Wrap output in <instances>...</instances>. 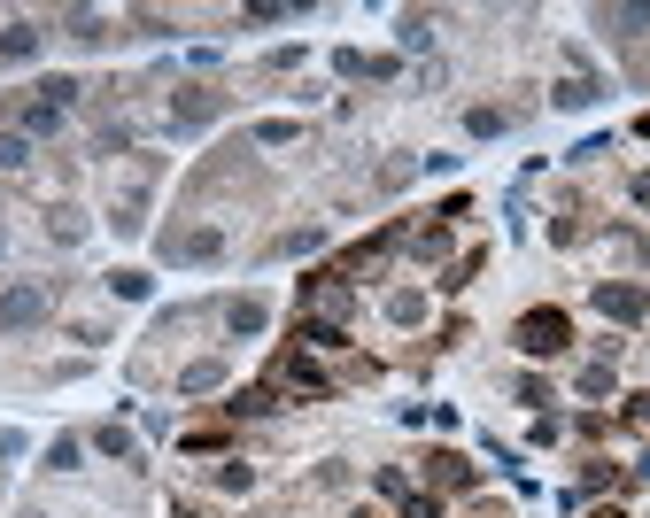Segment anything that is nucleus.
I'll list each match as a JSON object with an SVG mask.
<instances>
[{"label":"nucleus","mask_w":650,"mask_h":518,"mask_svg":"<svg viewBox=\"0 0 650 518\" xmlns=\"http://www.w3.org/2000/svg\"><path fill=\"white\" fill-rule=\"evenodd\" d=\"M47 317V287L39 279H16V287H0V333H31Z\"/></svg>","instance_id":"obj_1"},{"label":"nucleus","mask_w":650,"mask_h":518,"mask_svg":"<svg viewBox=\"0 0 650 518\" xmlns=\"http://www.w3.org/2000/svg\"><path fill=\"white\" fill-rule=\"evenodd\" d=\"M565 341H573L565 310H527V317H519V348H527V356H558Z\"/></svg>","instance_id":"obj_2"},{"label":"nucleus","mask_w":650,"mask_h":518,"mask_svg":"<svg viewBox=\"0 0 650 518\" xmlns=\"http://www.w3.org/2000/svg\"><path fill=\"white\" fill-rule=\"evenodd\" d=\"M163 256H171V263H217V256H225V232H217V225H186V232L163 240Z\"/></svg>","instance_id":"obj_3"},{"label":"nucleus","mask_w":650,"mask_h":518,"mask_svg":"<svg viewBox=\"0 0 650 518\" xmlns=\"http://www.w3.org/2000/svg\"><path fill=\"white\" fill-rule=\"evenodd\" d=\"M596 310L612 317V325H635V317L650 310V294H643V287H627V279H604V287H596Z\"/></svg>","instance_id":"obj_4"},{"label":"nucleus","mask_w":650,"mask_h":518,"mask_svg":"<svg viewBox=\"0 0 650 518\" xmlns=\"http://www.w3.org/2000/svg\"><path fill=\"white\" fill-rule=\"evenodd\" d=\"M271 379H279V387H295V395H325V372L310 364V356H279V372H271Z\"/></svg>","instance_id":"obj_5"},{"label":"nucleus","mask_w":650,"mask_h":518,"mask_svg":"<svg viewBox=\"0 0 650 518\" xmlns=\"http://www.w3.org/2000/svg\"><path fill=\"white\" fill-rule=\"evenodd\" d=\"M39 39H47V31H39V24H24V16H16V24L0 31V62H31V55H39Z\"/></svg>","instance_id":"obj_6"},{"label":"nucleus","mask_w":650,"mask_h":518,"mask_svg":"<svg viewBox=\"0 0 650 518\" xmlns=\"http://www.w3.org/2000/svg\"><path fill=\"white\" fill-rule=\"evenodd\" d=\"M596 31H612V39H643L650 8H596Z\"/></svg>","instance_id":"obj_7"},{"label":"nucleus","mask_w":650,"mask_h":518,"mask_svg":"<svg viewBox=\"0 0 650 518\" xmlns=\"http://www.w3.org/2000/svg\"><path fill=\"white\" fill-rule=\"evenodd\" d=\"M209 116H217V93H209V86H186L171 101V124H209Z\"/></svg>","instance_id":"obj_8"},{"label":"nucleus","mask_w":650,"mask_h":518,"mask_svg":"<svg viewBox=\"0 0 650 518\" xmlns=\"http://www.w3.org/2000/svg\"><path fill=\"white\" fill-rule=\"evenodd\" d=\"M178 387H186V395H209V387H225V364H217V356H202V364H186V372H178Z\"/></svg>","instance_id":"obj_9"},{"label":"nucleus","mask_w":650,"mask_h":518,"mask_svg":"<svg viewBox=\"0 0 650 518\" xmlns=\"http://www.w3.org/2000/svg\"><path fill=\"white\" fill-rule=\"evenodd\" d=\"M264 302H256V294H240V302H233V310H225V325H233V333H264Z\"/></svg>","instance_id":"obj_10"},{"label":"nucleus","mask_w":650,"mask_h":518,"mask_svg":"<svg viewBox=\"0 0 650 518\" xmlns=\"http://www.w3.org/2000/svg\"><path fill=\"white\" fill-rule=\"evenodd\" d=\"M596 93H604V86H596V78H581V70H573V78H565V86L550 93V101H558V109H589Z\"/></svg>","instance_id":"obj_11"},{"label":"nucleus","mask_w":650,"mask_h":518,"mask_svg":"<svg viewBox=\"0 0 650 518\" xmlns=\"http://www.w3.org/2000/svg\"><path fill=\"white\" fill-rule=\"evenodd\" d=\"M387 317H395V325H418V317H426V294H387Z\"/></svg>","instance_id":"obj_12"},{"label":"nucleus","mask_w":650,"mask_h":518,"mask_svg":"<svg viewBox=\"0 0 650 518\" xmlns=\"http://www.w3.org/2000/svg\"><path fill=\"white\" fill-rule=\"evenodd\" d=\"M426 464H434V480H442V488H465V480H473V464L449 457V449H442V457H426Z\"/></svg>","instance_id":"obj_13"},{"label":"nucleus","mask_w":650,"mask_h":518,"mask_svg":"<svg viewBox=\"0 0 650 518\" xmlns=\"http://www.w3.org/2000/svg\"><path fill=\"white\" fill-rule=\"evenodd\" d=\"M62 31H70V39H78V47H93V39H101V16H93V8H78V16H62Z\"/></svg>","instance_id":"obj_14"},{"label":"nucleus","mask_w":650,"mask_h":518,"mask_svg":"<svg viewBox=\"0 0 650 518\" xmlns=\"http://www.w3.org/2000/svg\"><path fill=\"white\" fill-rule=\"evenodd\" d=\"M31 163V140L24 132H0V171H24Z\"/></svg>","instance_id":"obj_15"},{"label":"nucleus","mask_w":650,"mask_h":518,"mask_svg":"<svg viewBox=\"0 0 650 518\" xmlns=\"http://www.w3.org/2000/svg\"><path fill=\"white\" fill-rule=\"evenodd\" d=\"M93 449H101V457H132V433H124V426H101V433H93Z\"/></svg>","instance_id":"obj_16"},{"label":"nucleus","mask_w":650,"mask_h":518,"mask_svg":"<svg viewBox=\"0 0 650 518\" xmlns=\"http://www.w3.org/2000/svg\"><path fill=\"white\" fill-rule=\"evenodd\" d=\"M109 287H117V302H140V294H148V279H140V271H109Z\"/></svg>","instance_id":"obj_17"},{"label":"nucleus","mask_w":650,"mask_h":518,"mask_svg":"<svg viewBox=\"0 0 650 518\" xmlns=\"http://www.w3.org/2000/svg\"><path fill=\"white\" fill-rule=\"evenodd\" d=\"M581 395H612V364H604V356H596L589 372H581Z\"/></svg>","instance_id":"obj_18"},{"label":"nucleus","mask_w":650,"mask_h":518,"mask_svg":"<svg viewBox=\"0 0 650 518\" xmlns=\"http://www.w3.org/2000/svg\"><path fill=\"white\" fill-rule=\"evenodd\" d=\"M465 124H473L480 140H488V132H503V124H511V109H473V116H465Z\"/></svg>","instance_id":"obj_19"},{"label":"nucleus","mask_w":650,"mask_h":518,"mask_svg":"<svg viewBox=\"0 0 650 518\" xmlns=\"http://www.w3.org/2000/svg\"><path fill=\"white\" fill-rule=\"evenodd\" d=\"M434 39V16H403V47H426Z\"/></svg>","instance_id":"obj_20"},{"label":"nucleus","mask_w":650,"mask_h":518,"mask_svg":"<svg viewBox=\"0 0 650 518\" xmlns=\"http://www.w3.org/2000/svg\"><path fill=\"white\" fill-rule=\"evenodd\" d=\"M78 457H86L78 441H55V449H47V464H55V472H78Z\"/></svg>","instance_id":"obj_21"},{"label":"nucleus","mask_w":650,"mask_h":518,"mask_svg":"<svg viewBox=\"0 0 650 518\" xmlns=\"http://www.w3.org/2000/svg\"><path fill=\"white\" fill-rule=\"evenodd\" d=\"M403 518H434V495H411V503H403Z\"/></svg>","instance_id":"obj_22"},{"label":"nucleus","mask_w":650,"mask_h":518,"mask_svg":"<svg viewBox=\"0 0 650 518\" xmlns=\"http://www.w3.org/2000/svg\"><path fill=\"white\" fill-rule=\"evenodd\" d=\"M635 202H643V209H650V171H643V178H635Z\"/></svg>","instance_id":"obj_23"},{"label":"nucleus","mask_w":650,"mask_h":518,"mask_svg":"<svg viewBox=\"0 0 650 518\" xmlns=\"http://www.w3.org/2000/svg\"><path fill=\"white\" fill-rule=\"evenodd\" d=\"M596 518H627V511H596Z\"/></svg>","instance_id":"obj_24"},{"label":"nucleus","mask_w":650,"mask_h":518,"mask_svg":"<svg viewBox=\"0 0 650 518\" xmlns=\"http://www.w3.org/2000/svg\"><path fill=\"white\" fill-rule=\"evenodd\" d=\"M643 140H650V116H643Z\"/></svg>","instance_id":"obj_25"},{"label":"nucleus","mask_w":650,"mask_h":518,"mask_svg":"<svg viewBox=\"0 0 650 518\" xmlns=\"http://www.w3.org/2000/svg\"><path fill=\"white\" fill-rule=\"evenodd\" d=\"M178 518H202V511H178Z\"/></svg>","instance_id":"obj_26"},{"label":"nucleus","mask_w":650,"mask_h":518,"mask_svg":"<svg viewBox=\"0 0 650 518\" xmlns=\"http://www.w3.org/2000/svg\"><path fill=\"white\" fill-rule=\"evenodd\" d=\"M643 78H650V70H643Z\"/></svg>","instance_id":"obj_27"}]
</instances>
